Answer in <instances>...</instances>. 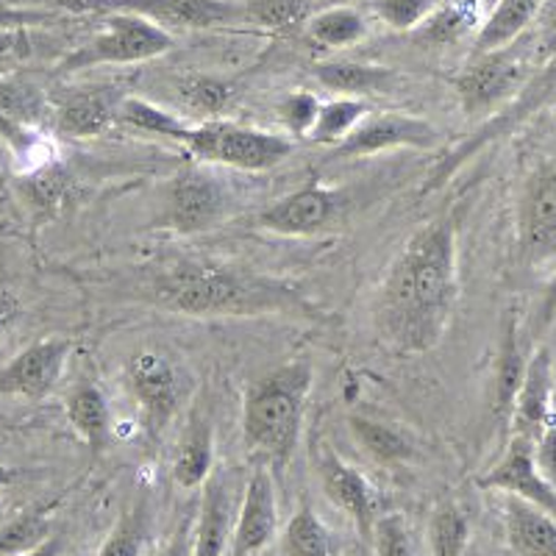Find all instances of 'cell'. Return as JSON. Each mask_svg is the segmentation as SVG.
Here are the masks:
<instances>
[{
    "mask_svg": "<svg viewBox=\"0 0 556 556\" xmlns=\"http://www.w3.org/2000/svg\"><path fill=\"white\" fill-rule=\"evenodd\" d=\"M456 298V217L445 212L417 228L392 260L376 295V334L395 354H429L448 331Z\"/></svg>",
    "mask_w": 556,
    "mask_h": 556,
    "instance_id": "cell-1",
    "label": "cell"
},
{
    "mask_svg": "<svg viewBox=\"0 0 556 556\" xmlns=\"http://www.w3.org/2000/svg\"><path fill=\"white\" fill-rule=\"evenodd\" d=\"M151 298L162 309L190 317L312 315L309 301L281 278L195 256L153 273Z\"/></svg>",
    "mask_w": 556,
    "mask_h": 556,
    "instance_id": "cell-2",
    "label": "cell"
},
{
    "mask_svg": "<svg viewBox=\"0 0 556 556\" xmlns=\"http://www.w3.org/2000/svg\"><path fill=\"white\" fill-rule=\"evenodd\" d=\"M312 390L309 362L273 367L251 381L242 399V443L265 468H281L295 456Z\"/></svg>",
    "mask_w": 556,
    "mask_h": 556,
    "instance_id": "cell-3",
    "label": "cell"
},
{
    "mask_svg": "<svg viewBox=\"0 0 556 556\" xmlns=\"http://www.w3.org/2000/svg\"><path fill=\"white\" fill-rule=\"evenodd\" d=\"M556 101V45H554V53L548 56V62L518 89V96L513 98L509 103L498 109L493 117H486L473 134H470L462 146H456L448 156L440 162V165L431 170L429 181H426L424 192H434L437 187H443L448 178L456 176L462 165H468L470 159L479 156L484 148H490L495 139L501 137H509L513 131H518L523 123H529L531 117H538L548 103Z\"/></svg>",
    "mask_w": 556,
    "mask_h": 556,
    "instance_id": "cell-4",
    "label": "cell"
},
{
    "mask_svg": "<svg viewBox=\"0 0 556 556\" xmlns=\"http://www.w3.org/2000/svg\"><path fill=\"white\" fill-rule=\"evenodd\" d=\"M181 148H187L192 156L206 165L235 167V170L248 173L273 170L295 151L292 139L281 137V134L228 121H206L201 126H190L187 137L181 139Z\"/></svg>",
    "mask_w": 556,
    "mask_h": 556,
    "instance_id": "cell-5",
    "label": "cell"
},
{
    "mask_svg": "<svg viewBox=\"0 0 556 556\" xmlns=\"http://www.w3.org/2000/svg\"><path fill=\"white\" fill-rule=\"evenodd\" d=\"M176 39L170 31L137 14H106L101 31L64 59V70H87L101 64H137L165 56Z\"/></svg>",
    "mask_w": 556,
    "mask_h": 556,
    "instance_id": "cell-6",
    "label": "cell"
},
{
    "mask_svg": "<svg viewBox=\"0 0 556 556\" xmlns=\"http://www.w3.org/2000/svg\"><path fill=\"white\" fill-rule=\"evenodd\" d=\"M73 12L137 14L162 28H220L245 23L242 3L237 0H62Z\"/></svg>",
    "mask_w": 556,
    "mask_h": 556,
    "instance_id": "cell-7",
    "label": "cell"
},
{
    "mask_svg": "<svg viewBox=\"0 0 556 556\" xmlns=\"http://www.w3.org/2000/svg\"><path fill=\"white\" fill-rule=\"evenodd\" d=\"M228 190L215 173L184 167L176 173L159 208V223L176 235H201L228 217Z\"/></svg>",
    "mask_w": 556,
    "mask_h": 556,
    "instance_id": "cell-8",
    "label": "cell"
},
{
    "mask_svg": "<svg viewBox=\"0 0 556 556\" xmlns=\"http://www.w3.org/2000/svg\"><path fill=\"white\" fill-rule=\"evenodd\" d=\"M518 253L529 267L556 260V159L540 162L526 176L518 201Z\"/></svg>",
    "mask_w": 556,
    "mask_h": 556,
    "instance_id": "cell-9",
    "label": "cell"
},
{
    "mask_svg": "<svg viewBox=\"0 0 556 556\" xmlns=\"http://www.w3.org/2000/svg\"><path fill=\"white\" fill-rule=\"evenodd\" d=\"M73 342L64 337L31 342L14 359L0 367V395L23 401H42L51 395L67 367Z\"/></svg>",
    "mask_w": 556,
    "mask_h": 556,
    "instance_id": "cell-10",
    "label": "cell"
},
{
    "mask_svg": "<svg viewBox=\"0 0 556 556\" xmlns=\"http://www.w3.org/2000/svg\"><path fill=\"white\" fill-rule=\"evenodd\" d=\"M440 142V134L424 117L412 114H367L365 121L334 146V156L340 159H362L376 156V153L392 151V148H415L426 151Z\"/></svg>",
    "mask_w": 556,
    "mask_h": 556,
    "instance_id": "cell-11",
    "label": "cell"
},
{
    "mask_svg": "<svg viewBox=\"0 0 556 556\" xmlns=\"http://www.w3.org/2000/svg\"><path fill=\"white\" fill-rule=\"evenodd\" d=\"M523 64L506 51L476 53L473 62L456 76V96L468 114H481L504 106L523 87Z\"/></svg>",
    "mask_w": 556,
    "mask_h": 556,
    "instance_id": "cell-12",
    "label": "cell"
},
{
    "mask_svg": "<svg viewBox=\"0 0 556 556\" xmlns=\"http://www.w3.org/2000/svg\"><path fill=\"white\" fill-rule=\"evenodd\" d=\"M126 379L153 431H162L181 404L184 384L178 367L159 351H137L126 365Z\"/></svg>",
    "mask_w": 556,
    "mask_h": 556,
    "instance_id": "cell-13",
    "label": "cell"
},
{
    "mask_svg": "<svg viewBox=\"0 0 556 556\" xmlns=\"http://www.w3.org/2000/svg\"><path fill=\"white\" fill-rule=\"evenodd\" d=\"M479 486L529 501L556 518V486L540 473L534 462V440L529 437L515 434L504 456L484 476H479Z\"/></svg>",
    "mask_w": 556,
    "mask_h": 556,
    "instance_id": "cell-14",
    "label": "cell"
},
{
    "mask_svg": "<svg viewBox=\"0 0 556 556\" xmlns=\"http://www.w3.org/2000/svg\"><path fill=\"white\" fill-rule=\"evenodd\" d=\"M315 462L326 498H329L340 513H345L348 518L354 520L362 540L370 543V534H374L376 523V498L370 481H367L354 465H348L331 445H320Z\"/></svg>",
    "mask_w": 556,
    "mask_h": 556,
    "instance_id": "cell-15",
    "label": "cell"
},
{
    "mask_svg": "<svg viewBox=\"0 0 556 556\" xmlns=\"http://www.w3.org/2000/svg\"><path fill=\"white\" fill-rule=\"evenodd\" d=\"M276 531V481H273V470L260 465L242 493L240 515H237L235 534H231V551L235 556H260L273 543Z\"/></svg>",
    "mask_w": 556,
    "mask_h": 556,
    "instance_id": "cell-16",
    "label": "cell"
},
{
    "mask_svg": "<svg viewBox=\"0 0 556 556\" xmlns=\"http://www.w3.org/2000/svg\"><path fill=\"white\" fill-rule=\"evenodd\" d=\"M337 217V195L326 187H301L281 201L262 208L260 228L278 237H315L323 235Z\"/></svg>",
    "mask_w": 556,
    "mask_h": 556,
    "instance_id": "cell-17",
    "label": "cell"
},
{
    "mask_svg": "<svg viewBox=\"0 0 556 556\" xmlns=\"http://www.w3.org/2000/svg\"><path fill=\"white\" fill-rule=\"evenodd\" d=\"M123 92L114 87H84L62 98L56 109V128L67 137H98L117 123Z\"/></svg>",
    "mask_w": 556,
    "mask_h": 556,
    "instance_id": "cell-18",
    "label": "cell"
},
{
    "mask_svg": "<svg viewBox=\"0 0 556 556\" xmlns=\"http://www.w3.org/2000/svg\"><path fill=\"white\" fill-rule=\"evenodd\" d=\"M212 473H215V424L203 406H195L176 445L173 479L181 490H195Z\"/></svg>",
    "mask_w": 556,
    "mask_h": 556,
    "instance_id": "cell-19",
    "label": "cell"
},
{
    "mask_svg": "<svg viewBox=\"0 0 556 556\" xmlns=\"http://www.w3.org/2000/svg\"><path fill=\"white\" fill-rule=\"evenodd\" d=\"M551 390H554V374H551V354L540 348L538 354L526 362L523 381L518 387L513 404L515 434H523L529 440L540 434L548 426L551 415Z\"/></svg>",
    "mask_w": 556,
    "mask_h": 556,
    "instance_id": "cell-20",
    "label": "cell"
},
{
    "mask_svg": "<svg viewBox=\"0 0 556 556\" xmlns=\"http://www.w3.org/2000/svg\"><path fill=\"white\" fill-rule=\"evenodd\" d=\"M235 534V504L226 479L217 473L203 481L201 513L195 523V543L190 556H223Z\"/></svg>",
    "mask_w": 556,
    "mask_h": 556,
    "instance_id": "cell-21",
    "label": "cell"
},
{
    "mask_svg": "<svg viewBox=\"0 0 556 556\" xmlns=\"http://www.w3.org/2000/svg\"><path fill=\"white\" fill-rule=\"evenodd\" d=\"M504 529L518 556H556V518L540 506L506 495Z\"/></svg>",
    "mask_w": 556,
    "mask_h": 556,
    "instance_id": "cell-22",
    "label": "cell"
},
{
    "mask_svg": "<svg viewBox=\"0 0 556 556\" xmlns=\"http://www.w3.org/2000/svg\"><path fill=\"white\" fill-rule=\"evenodd\" d=\"M64 412H67L70 426L89 448L96 454L106 448L109 434H112V415H109V401L101 387L92 381H81L73 387L64 401Z\"/></svg>",
    "mask_w": 556,
    "mask_h": 556,
    "instance_id": "cell-23",
    "label": "cell"
},
{
    "mask_svg": "<svg viewBox=\"0 0 556 556\" xmlns=\"http://www.w3.org/2000/svg\"><path fill=\"white\" fill-rule=\"evenodd\" d=\"M48 101L37 84L20 76H0V131L20 146V137L28 126L42 121Z\"/></svg>",
    "mask_w": 556,
    "mask_h": 556,
    "instance_id": "cell-24",
    "label": "cell"
},
{
    "mask_svg": "<svg viewBox=\"0 0 556 556\" xmlns=\"http://www.w3.org/2000/svg\"><path fill=\"white\" fill-rule=\"evenodd\" d=\"M540 7H543V0H498L476 34L473 56L509 48L529 28Z\"/></svg>",
    "mask_w": 556,
    "mask_h": 556,
    "instance_id": "cell-25",
    "label": "cell"
},
{
    "mask_svg": "<svg viewBox=\"0 0 556 556\" xmlns=\"http://www.w3.org/2000/svg\"><path fill=\"white\" fill-rule=\"evenodd\" d=\"M315 78L331 92L340 96H370V92H384L395 81V73L381 64L362 62H326L315 67Z\"/></svg>",
    "mask_w": 556,
    "mask_h": 556,
    "instance_id": "cell-26",
    "label": "cell"
},
{
    "mask_svg": "<svg viewBox=\"0 0 556 556\" xmlns=\"http://www.w3.org/2000/svg\"><path fill=\"white\" fill-rule=\"evenodd\" d=\"M281 556H340L334 531L323 523L320 515L304 504L287 520L285 534H281Z\"/></svg>",
    "mask_w": 556,
    "mask_h": 556,
    "instance_id": "cell-27",
    "label": "cell"
},
{
    "mask_svg": "<svg viewBox=\"0 0 556 556\" xmlns=\"http://www.w3.org/2000/svg\"><path fill=\"white\" fill-rule=\"evenodd\" d=\"M526 356L520 351V334H518V317L509 312L501 329V348H498V365H495V412L498 415H509L518 395V387L523 381Z\"/></svg>",
    "mask_w": 556,
    "mask_h": 556,
    "instance_id": "cell-28",
    "label": "cell"
},
{
    "mask_svg": "<svg viewBox=\"0 0 556 556\" xmlns=\"http://www.w3.org/2000/svg\"><path fill=\"white\" fill-rule=\"evenodd\" d=\"M117 126L131 128L139 134H151V137H165L173 139L181 146V139L187 137L190 126L184 121H178L176 114H170L167 109L156 106V103L146 101V98H123L121 112H117Z\"/></svg>",
    "mask_w": 556,
    "mask_h": 556,
    "instance_id": "cell-29",
    "label": "cell"
},
{
    "mask_svg": "<svg viewBox=\"0 0 556 556\" xmlns=\"http://www.w3.org/2000/svg\"><path fill=\"white\" fill-rule=\"evenodd\" d=\"M306 31L323 48L340 51V48H351L367 37V20L356 9L337 7L312 14L306 20Z\"/></svg>",
    "mask_w": 556,
    "mask_h": 556,
    "instance_id": "cell-30",
    "label": "cell"
},
{
    "mask_svg": "<svg viewBox=\"0 0 556 556\" xmlns=\"http://www.w3.org/2000/svg\"><path fill=\"white\" fill-rule=\"evenodd\" d=\"M351 431H354L356 443L374 456V459L384 462V465H395V462H406L415 448L412 443L401 434L399 429H392L390 424H381L376 417L365 415H351Z\"/></svg>",
    "mask_w": 556,
    "mask_h": 556,
    "instance_id": "cell-31",
    "label": "cell"
},
{
    "mask_svg": "<svg viewBox=\"0 0 556 556\" xmlns=\"http://www.w3.org/2000/svg\"><path fill=\"white\" fill-rule=\"evenodd\" d=\"M367 114H370V106L362 98L342 96L337 101L323 103L315 126L309 131V139L317 146H340L342 139L365 121Z\"/></svg>",
    "mask_w": 556,
    "mask_h": 556,
    "instance_id": "cell-32",
    "label": "cell"
},
{
    "mask_svg": "<svg viewBox=\"0 0 556 556\" xmlns=\"http://www.w3.org/2000/svg\"><path fill=\"white\" fill-rule=\"evenodd\" d=\"M479 14V0H454L445 7L434 9L429 17L420 23V39L431 45H445L459 39L476 23Z\"/></svg>",
    "mask_w": 556,
    "mask_h": 556,
    "instance_id": "cell-33",
    "label": "cell"
},
{
    "mask_svg": "<svg viewBox=\"0 0 556 556\" xmlns=\"http://www.w3.org/2000/svg\"><path fill=\"white\" fill-rule=\"evenodd\" d=\"M51 518L45 509H28L0 523V556H20L51 538Z\"/></svg>",
    "mask_w": 556,
    "mask_h": 556,
    "instance_id": "cell-34",
    "label": "cell"
},
{
    "mask_svg": "<svg viewBox=\"0 0 556 556\" xmlns=\"http://www.w3.org/2000/svg\"><path fill=\"white\" fill-rule=\"evenodd\" d=\"M470 523L456 504L437 506L429 523V545L434 556H465Z\"/></svg>",
    "mask_w": 556,
    "mask_h": 556,
    "instance_id": "cell-35",
    "label": "cell"
},
{
    "mask_svg": "<svg viewBox=\"0 0 556 556\" xmlns=\"http://www.w3.org/2000/svg\"><path fill=\"white\" fill-rule=\"evenodd\" d=\"M245 23L270 31H290L309 20V0H240Z\"/></svg>",
    "mask_w": 556,
    "mask_h": 556,
    "instance_id": "cell-36",
    "label": "cell"
},
{
    "mask_svg": "<svg viewBox=\"0 0 556 556\" xmlns=\"http://www.w3.org/2000/svg\"><path fill=\"white\" fill-rule=\"evenodd\" d=\"M146 534H148V518L146 506L137 504L128 513L121 515V520L109 531V538L98 548L96 556H142L146 551Z\"/></svg>",
    "mask_w": 556,
    "mask_h": 556,
    "instance_id": "cell-37",
    "label": "cell"
},
{
    "mask_svg": "<svg viewBox=\"0 0 556 556\" xmlns=\"http://www.w3.org/2000/svg\"><path fill=\"white\" fill-rule=\"evenodd\" d=\"M437 9V0H374V14L395 31H412Z\"/></svg>",
    "mask_w": 556,
    "mask_h": 556,
    "instance_id": "cell-38",
    "label": "cell"
},
{
    "mask_svg": "<svg viewBox=\"0 0 556 556\" xmlns=\"http://www.w3.org/2000/svg\"><path fill=\"white\" fill-rule=\"evenodd\" d=\"M376 556H417L415 545H412L409 526L401 515H381L374 523V534H370Z\"/></svg>",
    "mask_w": 556,
    "mask_h": 556,
    "instance_id": "cell-39",
    "label": "cell"
},
{
    "mask_svg": "<svg viewBox=\"0 0 556 556\" xmlns=\"http://www.w3.org/2000/svg\"><path fill=\"white\" fill-rule=\"evenodd\" d=\"M320 106L323 103L312 92H290L285 101L278 103V117L287 126V131L298 134V137H309Z\"/></svg>",
    "mask_w": 556,
    "mask_h": 556,
    "instance_id": "cell-40",
    "label": "cell"
},
{
    "mask_svg": "<svg viewBox=\"0 0 556 556\" xmlns=\"http://www.w3.org/2000/svg\"><path fill=\"white\" fill-rule=\"evenodd\" d=\"M178 96L184 103H190L195 112L217 114L228 101V87L215 78H184L178 84Z\"/></svg>",
    "mask_w": 556,
    "mask_h": 556,
    "instance_id": "cell-41",
    "label": "cell"
},
{
    "mask_svg": "<svg viewBox=\"0 0 556 556\" xmlns=\"http://www.w3.org/2000/svg\"><path fill=\"white\" fill-rule=\"evenodd\" d=\"M56 20H62V14L45 12V9L14 7L9 0H0V28H34L56 23Z\"/></svg>",
    "mask_w": 556,
    "mask_h": 556,
    "instance_id": "cell-42",
    "label": "cell"
},
{
    "mask_svg": "<svg viewBox=\"0 0 556 556\" xmlns=\"http://www.w3.org/2000/svg\"><path fill=\"white\" fill-rule=\"evenodd\" d=\"M534 462L540 473L556 486V424H548L534 437Z\"/></svg>",
    "mask_w": 556,
    "mask_h": 556,
    "instance_id": "cell-43",
    "label": "cell"
},
{
    "mask_svg": "<svg viewBox=\"0 0 556 556\" xmlns=\"http://www.w3.org/2000/svg\"><path fill=\"white\" fill-rule=\"evenodd\" d=\"M31 53L28 28H0V64L20 62Z\"/></svg>",
    "mask_w": 556,
    "mask_h": 556,
    "instance_id": "cell-44",
    "label": "cell"
},
{
    "mask_svg": "<svg viewBox=\"0 0 556 556\" xmlns=\"http://www.w3.org/2000/svg\"><path fill=\"white\" fill-rule=\"evenodd\" d=\"M17 315H20L17 301L9 295H0V334H3L14 320H17Z\"/></svg>",
    "mask_w": 556,
    "mask_h": 556,
    "instance_id": "cell-45",
    "label": "cell"
},
{
    "mask_svg": "<svg viewBox=\"0 0 556 556\" xmlns=\"http://www.w3.org/2000/svg\"><path fill=\"white\" fill-rule=\"evenodd\" d=\"M64 551V540L59 538V534H51V538L45 540V543H39L37 548L26 551V554H20V556H62Z\"/></svg>",
    "mask_w": 556,
    "mask_h": 556,
    "instance_id": "cell-46",
    "label": "cell"
},
{
    "mask_svg": "<svg viewBox=\"0 0 556 556\" xmlns=\"http://www.w3.org/2000/svg\"><path fill=\"white\" fill-rule=\"evenodd\" d=\"M17 479H20V470L17 468L0 465V490H7V486H12Z\"/></svg>",
    "mask_w": 556,
    "mask_h": 556,
    "instance_id": "cell-47",
    "label": "cell"
},
{
    "mask_svg": "<svg viewBox=\"0 0 556 556\" xmlns=\"http://www.w3.org/2000/svg\"><path fill=\"white\" fill-rule=\"evenodd\" d=\"M153 556H184V548L181 545H170V548L159 551V554H153Z\"/></svg>",
    "mask_w": 556,
    "mask_h": 556,
    "instance_id": "cell-48",
    "label": "cell"
},
{
    "mask_svg": "<svg viewBox=\"0 0 556 556\" xmlns=\"http://www.w3.org/2000/svg\"><path fill=\"white\" fill-rule=\"evenodd\" d=\"M7 520V504H3V498H0V523Z\"/></svg>",
    "mask_w": 556,
    "mask_h": 556,
    "instance_id": "cell-49",
    "label": "cell"
},
{
    "mask_svg": "<svg viewBox=\"0 0 556 556\" xmlns=\"http://www.w3.org/2000/svg\"><path fill=\"white\" fill-rule=\"evenodd\" d=\"M260 556H281V554H278V551H270V548H267V551H262Z\"/></svg>",
    "mask_w": 556,
    "mask_h": 556,
    "instance_id": "cell-50",
    "label": "cell"
},
{
    "mask_svg": "<svg viewBox=\"0 0 556 556\" xmlns=\"http://www.w3.org/2000/svg\"><path fill=\"white\" fill-rule=\"evenodd\" d=\"M348 556H367L365 551H354V554H348Z\"/></svg>",
    "mask_w": 556,
    "mask_h": 556,
    "instance_id": "cell-51",
    "label": "cell"
},
{
    "mask_svg": "<svg viewBox=\"0 0 556 556\" xmlns=\"http://www.w3.org/2000/svg\"><path fill=\"white\" fill-rule=\"evenodd\" d=\"M554 34H556V23H554ZM554 42H556V37H554Z\"/></svg>",
    "mask_w": 556,
    "mask_h": 556,
    "instance_id": "cell-52",
    "label": "cell"
}]
</instances>
